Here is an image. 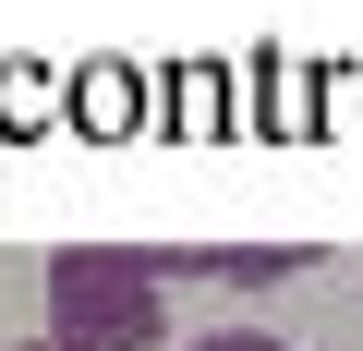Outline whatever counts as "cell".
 I'll list each match as a JSON object with an SVG mask.
<instances>
[{"instance_id": "cell-1", "label": "cell", "mask_w": 363, "mask_h": 351, "mask_svg": "<svg viewBox=\"0 0 363 351\" xmlns=\"http://www.w3.org/2000/svg\"><path fill=\"white\" fill-rule=\"evenodd\" d=\"M49 339L61 351H157L169 339V255H145V243H61L49 255Z\"/></svg>"}, {"instance_id": "cell-2", "label": "cell", "mask_w": 363, "mask_h": 351, "mask_svg": "<svg viewBox=\"0 0 363 351\" xmlns=\"http://www.w3.org/2000/svg\"><path fill=\"white\" fill-rule=\"evenodd\" d=\"M291 267H315V255L303 243H194V255H169V279H230V291H267Z\"/></svg>"}, {"instance_id": "cell-3", "label": "cell", "mask_w": 363, "mask_h": 351, "mask_svg": "<svg viewBox=\"0 0 363 351\" xmlns=\"http://www.w3.org/2000/svg\"><path fill=\"white\" fill-rule=\"evenodd\" d=\"M182 351H291V339H267V327H206V339H182Z\"/></svg>"}, {"instance_id": "cell-4", "label": "cell", "mask_w": 363, "mask_h": 351, "mask_svg": "<svg viewBox=\"0 0 363 351\" xmlns=\"http://www.w3.org/2000/svg\"><path fill=\"white\" fill-rule=\"evenodd\" d=\"M13 351H61V339H13Z\"/></svg>"}]
</instances>
